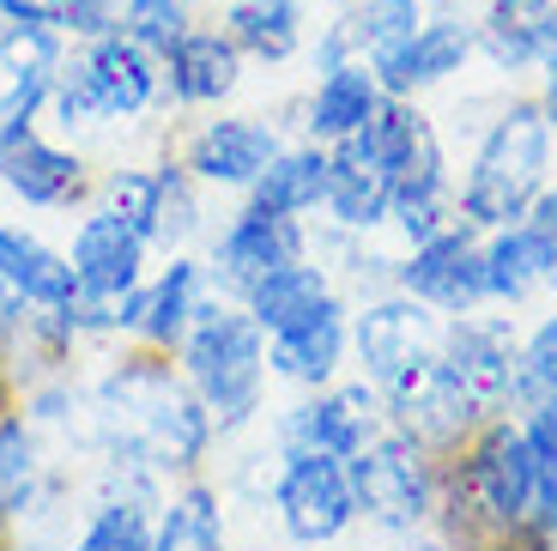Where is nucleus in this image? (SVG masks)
<instances>
[{
  "instance_id": "1",
  "label": "nucleus",
  "mask_w": 557,
  "mask_h": 551,
  "mask_svg": "<svg viewBox=\"0 0 557 551\" xmlns=\"http://www.w3.org/2000/svg\"><path fill=\"white\" fill-rule=\"evenodd\" d=\"M552 139L557 134L545 122L540 97H509L479 139L467 182H460V212L473 224H491V231L533 219V200L545 194V170H552Z\"/></svg>"
},
{
  "instance_id": "2",
  "label": "nucleus",
  "mask_w": 557,
  "mask_h": 551,
  "mask_svg": "<svg viewBox=\"0 0 557 551\" xmlns=\"http://www.w3.org/2000/svg\"><path fill=\"white\" fill-rule=\"evenodd\" d=\"M182 370H188L195 394L207 400V413L219 418V430L249 425V413L261 406L267 328L243 309L200 304L188 333H182Z\"/></svg>"
},
{
  "instance_id": "3",
  "label": "nucleus",
  "mask_w": 557,
  "mask_h": 551,
  "mask_svg": "<svg viewBox=\"0 0 557 551\" xmlns=\"http://www.w3.org/2000/svg\"><path fill=\"white\" fill-rule=\"evenodd\" d=\"M351 473V497H358V515H370L376 527H418L436 503V479H431V461H424V442H412L406 430L394 437L363 442L358 455L346 461Z\"/></svg>"
},
{
  "instance_id": "4",
  "label": "nucleus",
  "mask_w": 557,
  "mask_h": 551,
  "mask_svg": "<svg viewBox=\"0 0 557 551\" xmlns=\"http://www.w3.org/2000/svg\"><path fill=\"white\" fill-rule=\"evenodd\" d=\"M278 522L297 546H327L351 527L358 515V497H351V473L339 455H321V449H292L285 473L273 485Z\"/></svg>"
},
{
  "instance_id": "5",
  "label": "nucleus",
  "mask_w": 557,
  "mask_h": 551,
  "mask_svg": "<svg viewBox=\"0 0 557 551\" xmlns=\"http://www.w3.org/2000/svg\"><path fill=\"white\" fill-rule=\"evenodd\" d=\"M382 394H388L394 425H400L412 442H455L460 430L473 425V413H479L436 345L431 352H418L412 364H400V370L382 382Z\"/></svg>"
},
{
  "instance_id": "6",
  "label": "nucleus",
  "mask_w": 557,
  "mask_h": 551,
  "mask_svg": "<svg viewBox=\"0 0 557 551\" xmlns=\"http://www.w3.org/2000/svg\"><path fill=\"white\" fill-rule=\"evenodd\" d=\"M473 56H479V19L431 13L406 42L382 49L370 68H376V79L388 97H418V91H431V85L455 79V73H467Z\"/></svg>"
},
{
  "instance_id": "7",
  "label": "nucleus",
  "mask_w": 557,
  "mask_h": 551,
  "mask_svg": "<svg viewBox=\"0 0 557 551\" xmlns=\"http://www.w3.org/2000/svg\"><path fill=\"white\" fill-rule=\"evenodd\" d=\"M460 491H467V503H473L479 515H491L497 527L528 522V515H533V491H540V467H533L528 437H521V430H509V425H497L473 449Z\"/></svg>"
},
{
  "instance_id": "8",
  "label": "nucleus",
  "mask_w": 557,
  "mask_h": 551,
  "mask_svg": "<svg viewBox=\"0 0 557 551\" xmlns=\"http://www.w3.org/2000/svg\"><path fill=\"white\" fill-rule=\"evenodd\" d=\"M443 358L455 370V382L467 388L479 413H503L516 400V376H521V352L509 340L503 321H473L455 316V328L443 333Z\"/></svg>"
},
{
  "instance_id": "9",
  "label": "nucleus",
  "mask_w": 557,
  "mask_h": 551,
  "mask_svg": "<svg viewBox=\"0 0 557 551\" xmlns=\"http://www.w3.org/2000/svg\"><path fill=\"white\" fill-rule=\"evenodd\" d=\"M400 291L418 297L431 309H448V316H467L485 291V248H473L467 231H436L431 243L412 248V261L400 267Z\"/></svg>"
},
{
  "instance_id": "10",
  "label": "nucleus",
  "mask_w": 557,
  "mask_h": 551,
  "mask_svg": "<svg viewBox=\"0 0 557 551\" xmlns=\"http://www.w3.org/2000/svg\"><path fill=\"white\" fill-rule=\"evenodd\" d=\"M292 261H304V231H297V219H273V212L249 207L231 231L219 236L212 273H219L224 291L249 297L267 273H278V267H292Z\"/></svg>"
},
{
  "instance_id": "11",
  "label": "nucleus",
  "mask_w": 557,
  "mask_h": 551,
  "mask_svg": "<svg viewBox=\"0 0 557 551\" xmlns=\"http://www.w3.org/2000/svg\"><path fill=\"white\" fill-rule=\"evenodd\" d=\"M0 182L25 207H67L85 188V164L61 146H49L30 122H7L0 127Z\"/></svg>"
},
{
  "instance_id": "12",
  "label": "nucleus",
  "mask_w": 557,
  "mask_h": 551,
  "mask_svg": "<svg viewBox=\"0 0 557 551\" xmlns=\"http://www.w3.org/2000/svg\"><path fill=\"white\" fill-rule=\"evenodd\" d=\"M273 158H278V134L255 115H219L188 146V170L200 182H219V188H249Z\"/></svg>"
},
{
  "instance_id": "13",
  "label": "nucleus",
  "mask_w": 557,
  "mask_h": 551,
  "mask_svg": "<svg viewBox=\"0 0 557 551\" xmlns=\"http://www.w3.org/2000/svg\"><path fill=\"white\" fill-rule=\"evenodd\" d=\"M363 442H376V394L370 388H339L285 418V449H321V455L351 461Z\"/></svg>"
},
{
  "instance_id": "14",
  "label": "nucleus",
  "mask_w": 557,
  "mask_h": 551,
  "mask_svg": "<svg viewBox=\"0 0 557 551\" xmlns=\"http://www.w3.org/2000/svg\"><path fill=\"white\" fill-rule=\"evenodd\" d=\"M557 285V231L552 224H503L485 248V291L497 304H521L533 291Z\"/></svg>"
},
{
  "instance_id": "15",
  "label": "nucleus",
  "mask_w": 557,
  "mask_h": 551,
  "mask_svg": "<svg viewBox=\"0 0 557 551\" xmlns=\"http://www.w3.org/2000/svg\"><path fill=\"white\" fill-rule=\"evenodd\" d=\"M436 345V321L424 316L418 297H382L358 316V358L370 370V382H388L400 364H412L418 352H431Z\"/></svg>"
},
{
  "instance_id": "16",
  "label": "nucleus",
  "mask_w": 557,
  "mask_h": 551,
  "mask_svg": "<svg viewBox=\"0 0 557 551\" xmlns=\"http://www.w3.org/2000/svg\"><path fill=\"white\" fill-rule=\"evenodd\" d=\"M552 37H557V0H491L479 13V56L497 73L540 68Z\"/></svg>"
},
{
  "instance_id": "17",
  "label": "nucleus",
  "mask_w": 557,
  "mask_h": 551,
  "mask_svg": "<svg viewBox=\"0 0 557 551\" xmlns=\"http://www.w3.org/2000/svg\"><path fill=\"white\" fill-rule=\"evenodd\" d=\"M382 79L370 61H339V68H327L315 79V97H309V139H321V146H339V139L363 134L370 127V115L382 110Z\"/></svg>"
},
{
  "instance_id": "18",
  "label": "nucleus",
  "mask_w": 557,
  "mask_h": 551,
  "mask_svg": "<svg viewBox=\"0 0 557 551\" xmlns=\"http://www.w3.org/2000/svg\"><path fill=\"white\" fill-rule=\"evenodd\" d=\"M139 261H146V236L127 219H115L110 207L91 212L73 236V273H79L85 291H134Z\"/></svg>"
},
{
  "instance_id": "19",
  "label": "nucleus",
  "mask_w": 557,
  "mask_h": 551,
  "mask_svg": "<svg viewBox=\"0 0 557 551\" xmlns=\"http://www.w3.org/2000/svg\"><path fill=\"white\" fill-rule=\"evenodd\" d=\"M243 79V49L224 30H188L164 56V85L176 103H219Z\"/></svg>"
},
{
  "instance_id": "20",
  "label": "nucleus",
  "mask_w": 557,
  "mask_h": 551,
  "mask_svg": "<svg viewBox=\"0 0 557 551\" xmlns=\"http://www.w3.org/2000/svg\"><path fill=\"white\" fill-rule=\"evenodd\" d=\"M327 212H334L346 231H370L394 212V182L376 158L358 146V134L339 139L327 152Z\"/></svg>"
},
{
  "instance_id": "21",
  "label": "nucleus",
  "mask_w": 557,
  "mask_h": 551,
  "mask_svg": "<svg viewBox=\"0 0 557 551\" xmlns=\"http://www.w3.org/2000/svg\"><path fill=\"white\" fill-rule=\"evenodd\" d=\"M85 61L98 73V91H103V103H110V115H139L158 91H164V56H152V49L139 37H127V30L98 37L85 49Z\"/></svg>"
},
{
  "instance_id": "22",
  "label": "nucleus",
  "mask_w": 557,
  "mask_h": 551,
  "mask_svg": "<svg viewBox=\"0 0 557 551\" xmlns=\"http://www.w3.org/2000/svg\"><path fill=\"white\" fill-rule=\"evenodd\" d=\"M339 352H346V309H339V297L321 316H309L304 328H285L267 340V364H273L278 376H292V382L304 388H321L327 376L339 370Z\"/></svg>"
},
{
  "instance_id": "23",
  "label": "nucleus",
  "mask_w": 557,
  "mask_h": 551,
  "mask_svg": "<svg viewBox=\"0 0 557 551\" xmlns=\"http://www.w3.org/2000/svg\"><path fill=\"white\" fill-rule=\"evenodd\" d=\"M0 279L25 304H42V309H61L79 291V273H73L67 255H55L49 243H37L30 231H13V224H0Z\"/></svg>"
},
{
  "instance_id": "24",
  "label": "nucleus",
  "mask_w": 557,
  "mask_h": 551,
  "mask_svg": "<svg viewBox=\"0 0 557 551\" xmlns=\"http://www.w3.org/2000/svg\"><path fill=\"white\" fill-rule=\"evenodd\" d=\"M249 207L273 212V219H297V212L327 207V152H321V146L278 152L273 164L249 182Z\"/></svg>"
},
{
  "instance_id": "25",
  "label": "nucleus",
  "mask_w": 557,
  "mask_h": 551,
  "mask_svg": "<svg viewBox=\"0 0 557 551\" xmlns=\"http://www.w3.org/2000/svg\"><path fill=\"white\" fill-rule=\"evenodd\" d=\"M224 37L237 42L243 56L267 61H292L304 49V0H231L224 7Z\"/></svg>"
},
{
  "instance_id": "26",
  "label": "nucleus",
  "mask_w": 557,
  "mask_h": 551,
  "mask_svg": "<svg viewBox=\"0 0 557 551\" xmlns=\"http://www.w3.org/2000/svg\"><path fill=\"white\" fill-rule=\"evenodd\" d=\"M334 304V291H327V273L309 261H292L278 267V273H267L261 285L249 291V316L267 328V340L285 328H304L309 316H321V309Z\"/></svg>"
},
{
  "instance_id": "27",
  "label": "nucleus",
  "mask_w": 557,
  "mask_h": 551,
  "mask_svg": "<svg viewBox=\"0 0 557 551\" xmlns=\"http://www.w3.org/2000/svg\"><path fill=\"white\" fill-rule=\"evenodd\" d=\"M424 0H351L346 13H339V25H346L351 49H358L363 61H376L382 49H394V42H406L418 25H424Z\"/></svg>"
},
{
  "instance_id": "28",
  "label": "nucleus",
  "mask_w": 557,
  "mask_h": 551,
  "mask_svg": "<svg viewBox=\"0 0 557 551\" xmlns=\"http://www.w3.org/2000/svg\"><path fill=\"white\" fill-rule=\"evenodd\" d=\"M195 309H200V273L188 261H176L152 291H146L139 333H146V340H158V345H176L182 333H188V321H195Z\"/></svg>"
},
{
  "instance_id": "29",
  "label": "nucleus",
  "mask_w": 557,
  "mask_h": 551,
  "mask_svg": "<svg viewBox=\"0 0 557 551\" xmlns=\"http://www.w3.org/2000/svg\"><path fill=\"white\" fill-rule=\"evenodd\" d=\"M152 551H224V515H219V497L212 491H182L170 503V515L158 522Z\"/></svg>"
},
{
  "instance_id": "30",
  "label": "nucleus",
  "mask_w": 557,
  "mask_h": 551,
  "mask_svg": "<svg viewBox=\"0 0 557 551\" xmlns=\"http://www.w3.org/2000/svg\"><path fill=\"white\" fill-rule=\"evenodd\" d=\"M158 527H152V510L139 503V497H115L91 515V527L79 534L73 551H152Z\"/></svg>"
},
{
  "instance_id": "31",
  "label": "nucleus",
  "mask_w": 557,
  "mask_h": 551,
  "mask_svg": "<svg viewBox=\"0 0 557 551\" xmlns=\"http://www.w3.org/2000/svg\"><path fill=\"white\" fill-rule=\"evenodd\" d=\"M61 68V30L30 25V19H7L0 25V73L25 79V73H55Z\"/></svg>"
},
{
  "instance_id": "32",
  "label": "nucleus",
  "mask_w": 557,
  "mask_h": 551,
  "mask_svg": "<svg viewBox=\"0 0 557 551\" xmlns=\"http://www.w3.org/2000/svg\"><path fill=\"white\" fill-rule=\"evenodd\" d=\"M49 110L61 115V127H91V122H110V103L98 91V73L91 61H61L55 68V85H49Z\"/></svg>"
},
{
  "instance_id": "33",
  "label": "nucleus",
  "mask_w": 557,
  "mask_h": 551,
  "mask_svg": "<svg viewBox=\"0 0 557 551\" xmlns=\"http://www.w3.org/2000/svg\"><path fill=\"white\" fill-rule=\"evenodd\" d=\"M516 400L528 413L557 406V316L533 328V340L521 345V376H516Z\"/></svg>"
},
{
  "instance_id": "34",
  "label": "nucleus",
  "mask_w": 557,
  "mask_h": 551,
  "mask_svg": "<svg viewBox=\"0 0 557 551\" xmlns=\"http://www.w3.org/2000/svg\"><path fill=\"white\" fill-rule=\"evenodd\" d=\"M30 437L25 418H0V515L30 510Z\"/></svg>"
},
{
  "instance_id": "35",
  "label": "nucleus",
  "mask_w": 557,
  "mask_h": 551,
  "mask_svg": "<svg viewBox=\"0 0 557 551\" xmlns=\"http://www.w3.org/2000/svg\"><path fill=\"white\" fill-rule=\"evenodd\" d=\"M103 200H110L115 219H127L146 243H152V219H158V170H115L103 182Z\"/></svg>"
},
{
  "instance_id": "36",
  "label": "nucleus",
  "mask_w": 557,
  "mask_h": 551,
  "mask_svg": "<svg viewBox=\"0 0 557 551\" xmlns=\"http://www.w3.org/2000/svg\"><path fill=\"white\" fill-rule=\"evenodd\" d=\"M200 207H195V188L182 170H158V219H152V243H182V236L195 231Z\"/></svg>"
},
{
  "instance_id": "37",
  "label": "nucleus",
  "mask_w": 557,
  "mask_h": 551,
  "mask_svg": "<svg viewBox=\"0 0 557 551\" xmlns=\"http://www.w3.org/2000/svg\"><path fill=\"white\" fill-rule=\"evenodd\" d=\"M61 30L98 42V37H110V30H122V7H115V0H61Z\"/></svg>"
},
{
  "instance_id": "38",
  "label": "nucleus",
  "mask_w": 557,
  "mask_h": 551,
  "mask_svg": "<svg viewBox=\"0 0 557 551\" xmlns=\"http://www.w3.org/2000/svg\"><path fill=\"white\" fill-rule=\"evenodd\" d=\"M0 19H30V25L61 30V0H0Z\"/></svg>"
},
{
  "instance_id": "39",
  "label": "nucleus",
  "mask_w": 557,
  "mask_h": 551,
  "mask_svg": "<svg viewBox=\"0 0 557 551\" xmlns=\"http://www.w3.org/2000/svg\"><path fill=\"white\" fill-rule=\"evenodd\" d=\"M18 304H25V297H18V291L7 285V279H0V340H7V333L18 328Z\"/></svg>"
},
{
  "instance_id": "40",
  "label": "nucleus",
  "mask_w": 557,
  "mask_h": 551,
  "mask_svg": "<svg viewBox=\"0 0 557 551\" xmlns=\"http://www.w3.org/2000/svg\"><path fill=\"white\" fill-rule=\"evenodd\" d=\"M533 219H540V224H552V231H557V182L540 194V200H533Z\"/></svg>"
},
{
  "instance_id": "41",
  "label": "nucleus",
  "mask_w": 557,
  "mask_h": 551,
  "mask_svg": "<svg viewBox=\"0 0 557 551\" xmlns=\"http://www.w3.org/2000/svg\"><path fill=\"white\" fill-rule=\"evenodd\" d=\"M418 551H448V546H418Z\"/></svg>"
}]
</instances>
